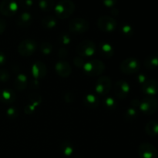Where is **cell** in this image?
I'll return each instance as SVG.
<instances>
[{
  "mask_svg": "<svg viewBox=\"0 0 158 158\" xmlns=\"http://www.w3.org/2000/svg\"><path fill=\"white\" fill-rule=\"evenodd\" d=\"M141 90L148 96H154L158 94V81L156 80H148L141 85Z\"/></svg>",
  "mask_w": 158,
  "mask_h": 158,
  "instance_id": "9a60e30c",
  "label": "cell"
},
{
  "mask_svg": "<svg viewBox=\"0 0 158 158\" xmlns=\"http://www.w3.org/2000/svg\"><path fill=\"white\" fill-rule=\"evenodd\" d=\"M31 87L32 88H37L39 86V82H38V80H36V79H34L33 80H32L31 81Z\"/></svg>",
  "mask_w": 158,
  "mask_h": 158,
  "instance_id": "ee69618b",
  "label": "cell"
},
{
  "mask_svg": "<svg viewBox=\"0 0 158 158\" xmlns=\"http://www.w3.org/2000/svg\"><path fill=\"white\" fill-rule=\"evenodd\" d=\"M6 56H5V54L3 53L2 51H0V66H2L5 63H6Z\"/></svg>",
  "mask_w": 158,
  "mask_h": 158,
  "instance_id": "7bdbcfd3",
  "label": "cell"
},
{
  "mask_svg": "<svg viewBox=\"0 0 158 158\" xmlns=\"http://www.w3.org/2000/svg\"><path fill=\"white\" fill-rule=\"evenodd\" d=\"M139 108L146 115H152L158 109V100L154 96H147L140 101Z\"/></svg>",
  "mask_w": 158,
  "mask_h": 158,
  "instance_id": "3957f363",
  "label": "cell"
},
{
  "mask_svg": "<svg viewBox=\"0 0 158 158\" xmlns=\"http://www.w3.org/2000/svg\"><path fill=\"white\" fill-rule=\"evenodd\" d=\"M16 100L15 93L11 89H3L0 90V102L4 104H12Z\"/></svg>",
  "mask_w": 158,
  "mask_h": 158,
  "instance_id": "2e32d148",
  "label": "cell"
},
{
  "mask_svg": "<svg viewBox=\"0 0 158 158\" xmlns=\"http://www.w3.org/2000/svg\"><path fill=\"white\" fill-rule=\"evenodd\" d=\"M131 87L127 82L124 80H118L115 83L114 93L115 95L120 99H125L129 94Z\"/></svg>",
  "mask_w": 158,
  "mask_h": 158,
  "instance_id": "7c38bea8",
  "label": "cell"
},
{
  "mask_svg": "<svg viewBox=\"0 0 158 158\" xmlns=\"http://www.w3.org/2000/svg\"><path fill=\"white\" fill-rule=\"evenodd\" d=\"M103 104H104L105 107L109 110H113L116 109L117 106V103L114 98L112 97H107L103 100Z\"/></svg>",
  "mask_w": 158,
  "mask_h": 158,
  "instance_id": "4316f807",
  "label": "cell"
},
{
  "mask_svg": "<svg viewBox=\"0 0 158 158\" xmlns=\"http://www.w3.org/2000/svg\"><path fill=\"white\" fill-rule=\"evenodd\" d=\"M111 80L107 76H102L97 80L95 86V90L99 95L106 96L111 89Z\"/></svg>",
  "mask_w": 158,
  "mask_h": 158,
  "instance_id": "30bf717a",
  "label": "cell"
},
{
  "mask_svg": "<svg viewBox=\"0 0 158 158\" xmlns=\"http://www.w3.org/2000/svg\"><path fill=\"white\" fill-rule=\"evenodd\" d=\"M83 71L89 77H97L103 73L105 70V64L100 60H93L85 63Z\"/></svg>",
  "mask_w": 158,
  "mask_h": 158,
  "instance_id": "7a4b0ae2",
  "label": "cell"
},
{
  "mask_svg": "<svg viewBox=\"0 0 158 158\" xmlns=\"http://www.w3.org/2000/svg\"><path fill=\"white\" fill-rule=\"evenodd\" d=\"M137 116H138V111H137V108L131 106L125 112L124 118L127 120H128V121H131V120H135L137 117Z\"/></svg>",
  "mask_w": 158,
  "mask_h": 158,
  "instance_id": "484cf974",
  "label": "cell"
},
{
  "mask_svg": "<svg viewBox=\"0 0 158 158\" xmlns=\"http://www.w3.org/2000/svg\"><path fill=\"white\" fill-rule=\"evenodd\" d=\"M33 21L32 14L28 12H24L19 15L17 19V26L21 28H27L31 26Z\"/></svg>",
  "mask_w": 158,
  "mask_h": 158,
  "instance_id": "e0dca14e",
  "label": "cell"
},
{
  "mask_svg": "<svg viewBox=\"0 0 158 158\" xmlns=\"http://www.w3.org/2000/svg\"><path fill=\"white\" fill-rule=\"evenodd\" d=\"M29 100L31 102V104L35 106V107L38 106L42 103V97L37 93H32L29 95Z\"/></svg>",
  "mask_w": 158,
  "mask_h": 158,
  "instance_id": "83f0119b",
  "label": "cell"
},
{
  "mask_svg": "<svg viewBox=\"0 0 158 158\" xmlns=\"http://www.w3.org/2000/svg\"><path fill=\"white\" fill-rule=\"evenodd\" d=\"M60 149L63 154L66 157H69L73 154L74 148L72 143L69 141H63L60 144Z\"/></svg>",
  "mask_w": 158,
  "mask_h": 158,
  "instance_id": "d4e9b609",
  "label": "cell"
},
{
  "mask_svg": "<svg viewBox=\"0 0 158 158\" xmlns=\"http://www.w3.org/2000/svg\"><path fill=\"white\" fill-rule=\"evenodd\" d=\"M97 47L96 44L91 40H84L77 46V52L80 56L89 57L95 54Z\"/></svg>",
  "mask_w": 158,
  "mask_h": 158,
  "instance_id": "ba28073f",
  "label": "cell"
},
{
  "mask_svg": "<svg viewBox=\"0 0 158 158\" xmlns=\"http://www.w3.org/2000/svg\"><path fill=\"white\" fill-rule=\"evenodd\" d=\"M89 27V22L83 18L73 19L69 23V29L73 33H84L87 32Z\"/></svg>",
  "mask_w": 158,
  "mask_h": 158,
  "instance_id": "8992f818",
  "label": "cell"
},
{
  "mask_svg": "<svg viewBox=\"0 0 158 158\" xmlns=\"http://www.w3.org/2000/svg\"><path fill=\"white\" fill-rule=\"evenodd\" d=\"M6 22L4 19L0 18V35L3 33L6 30Z\"/></svg>",
  "mask_w": 158,
  "mask_h": 158,
  "instance_id": "ab89813d",
  "label": "cell"
},
{
  "mask_svg": "<svg viewBox=\"0 0 158 158\" xmlns=\"http://www.w3.org/2000/svg\"><path fill=\"white\" fill-rule=\"evenodd\" d=\"M35 108H36V107H35V106H33L32 104L29 103V104L26 105V106H25L24 112L26 113V114H31L32 113H33L34 111H35Z\"/></svg>",
  "mask_w": 158,
  "mask_h": 158,
  "instance_id": "8d00e7d4",
  "label": "cell"
},
{
  "mask_svg": "<svg viewBox=\"0 0 158 158\" xmlns=\"http://www.w3.org/2000/svg\"><path fill=\"white\" fill-rule=\"evenodd\" d=\"M99 52L100 55L104 58H111L114 56V49L110 43L106 42H102L99 45Z\"/></svg>",
  "mask_w": 158,
  "mask_h": 158,
  "instance_id": "ac0fdd59",
  "label": "cell"
},
{
  "mask_svg": "<svg viewBox=\"0 0 158 158\" xmlns=\"http://www.w3.org/2000/svg\"><path fill=\"white\" fill-rule=\"evenodd\" d=\"M58 54L59 56H60V58H66V57L67 56L68 52L65 48H62V49H60V50H59Z\"/></svg>",
  "mask_w": 158,
  "mask_h": 158,
  "instance_id": "60d3db41",
  "label": "cell"
},
{
  "mask_svg": "<svg viewBox=\"0 0 158 158\" xmlns=\"http://www.w3.org/2000/svg\"><path fill=\"white\" fill-rule=\"evenodd\" d=\"M134 31L132 26L129 24H123L121 26V33L126 37L132 36Z\"/></svg>",
  "mask_w": 158,
  "mask_h": 158,
  "instance_id": "f546056e",
  "label": "cell"
},
{
  "mask_svg": "<svg viewBox=\"0 0 158 158\" xmlns=\"http://www.w3.org/2000/svg\"><path fill=\"white\" fill-rule=\"evenodd\" d=\"M138 155L140 158H157V149L153 144L143 143L138 148Z\"/></svg>",
  "mask_w": 158,
  "mask_h": 158,
  "instance_id": "8fae6325",
  "label": "cell"
},
{
  "mask_svg": "<svg viewBox=\"0 0 158 158\" xmlns=\"http://www.w3.org/2000/svg\"><path fill=\"white\" fill-rule=\"evenodd\" d=\"M131 106H133V107L138 108L140 107V101L138 100V99H134V100H132V101H131Z\"/></svg>",
  "mask_w": 158,
  "mask_h": 158,
  "instance_id": "b9f144b4",
  "label": "cell"
},
{
  "mask_svg": "<svg viewBox=\"0 0 158 158\" xmlns=\"http://www.w3.org/2000/svg\"><path fill=\"white\" fill-rule=\"evenodd\" d=\"M137 82H138L140 84L142 85L147 80H148V78H147L146 75H144L143 73H140L138 74V76H137Z\"/></svg>",
  "mask_w": 158,
  "mask_h": 158,
  "instance_id": "f35d334b",
  "label": "cell"
},
{
  "mask_svg": "<svg viewBox=\"0 0 158 158\" xmlns=\"http://www.w3.org/2000/svg\"><path fill=\"white\" fill-rule=\"evenodd\" d=\"M55 70L57 75L63 78H66L70 76L72 73V67L68 62L65 60H60L56 63Z\"/></svg>",
  "mask_w": 158,
  "mask_h": 158,
  "instance_id": "4fadbf2b",
  "label": "cell"
},
{
  "mask_svg": "<svg viewBox=\"0 0 158 158\" xmlns=\"http://www.w3.org/2000/svg\"><path fill=\"white\" fill-rule=\"evenodd\" d=\"M39 6L42 11L45 12H49L55 7V1L54 0H40Z\"/></svg>",
  "mask_w": 158,
  "mask_h": 158,
  "instance_id": "cb8c5ba5",
  "label": "cell"
},
{
  "mask_svg": "<svg viewBox=\"0 0 158 158\" xmlns=\"http://www.w3.org/2000/svg\"><path fill=\"white\" fill-rule=\"evenodd\" d=\"M31 71H32V74L34 79L40 80V79H43L46 77V73H47V68L44 63L41 61H36L32 64Z\"/></svg>",
  "mask_w": 158,
  "mask_h": 158,
  "instance_id": "5bb4252c",
  "label": "cell"
},
{
  "mask_svg": "<svg viewBox=\"0 0 158 158\" xmlns=\"http://www.w3.org/2000/svg\"><path fill=\"white\" fill-rule=\"evenodd\" d=\"M74 100H75V96L72 92L66 93V95H65V100H66V103H71L74 101Z\"/></svg>",
  "mask_w": 158,
  "mask_h": 158,
  "instance_id": "d590c367",
  "label": "cell"
},
{
  "mask_svg": "<svg viewBox=\"0 0 158 158\" xmlns=\"http://www.w3.org/2000/svg\"><path fill=\"white\" fill-rule=\"evenodd\" d=\"M117 20L110 16H101L97 20V27L104 32H112L117 29Z\"/></svg>",
  "mask_w": 158,
  "mask_h": 158,
  "instance_id": "52a82bcc",
  "label": "cell"
},
{
  "mask_svg": "<svg viewBox=\"0 0 158 158\" xmlns=\"http://www.w3.org/2000/svg\"><path fill=\"white\" fill-rule=\"evenodd\" d=\"M144 66L149 70H153L158 66V52L149 55L144 60Z\"/></svg>",
  "mask_w": 158,
  "mask_h": 158,
  "instance_id": "ffe728a7",
  "label": "cell"
},
{
  "mask_svg": "<svg viewBox=\"0 0 158 158\" xmlns=\"http://www.w3.org/2000/svg\"><path fill=\"white\" fill-rule=\"evenodd\" d=\"M117 0H103V3L106 7L112 8L117 4Z\"/></svg>",
  "mask_w": 158,
  "mask_h": 158,
  "instance_id": "74e56055",
  "label": "cell"
},
{
  "mask_svg": "<svg viewBox=\"0 0 158 158\" xmlns=\"http://www.w3.org/2000/svg\"><path fill=\"white\" fill-rule=\"evenodd\" d=\"M75 9V4L71 0H60L54 7V12L57 18L65 19L73 14Z\"/></svg>",
  "mask_w": 158,
  "mask_h": 158,
  "instance_id": "6da1fadb",
  "label": "cell"
},
{
  "mask_svg": "<svg viewBox=\"0 0 158 158\" xmlns=\"http://www.w3.org/2000/svg\"><path fill=\"white\" fill-rule=\"evenodd\" d=\"M60 40L63 44L68 45L71 42V38L68 34H63L60 36Z\"/></svg>",
  "mask_w": 158,
  "mask_h": 158,
  "instance_id": "e575fe53",
  "label": "cell"
},
{
  "mask_svg": "<svg viewBox=\"0 0 158 158\" xmlns=\"http://www.w3.org/2000/svg\"><path fill=\"white\" fill-rule=\"evenodd\" d=\"M73 63L78 68H83L85 65V62L81 57L80 56H77L74 58L73 60Z\"/></svg>",
  "mask_w": 158,
  "mask_h": 158,
  "instance_id": "836d02e7",
  "label": "cell"
},
{
  "mask_svg": "<svg viewBox=\"0 0 158 158\" xmlns=\"http://www.w3.org/2000/svg\"><path fill=\"white\" fill-rule=\"evenodd\" d=\"M40 50L45 56L49 55L52 51V45L49 42H43L40 46Z\"/></svg>",
  "mask_w": 158,
  "mask_h": 158,
  "instance_id": "f1b7e54d",
  "label": "cell"
},
{
  "mask_svg": "<svg viewBox=\"0 0 158 158\" xmlns=\"http://www.w3.org/2000/svg\"><path fill=\"white\" fill-rule=\"evenodd\" d=\"M6 115L9 118H15L18 116V111L15 107H9L6 110Z\"/></svg>",
  "mask_w": 158,
  "mask_h": 158,
  "instance_id": "1f68e13d",
  "label": "cell"
},
{
  "mask_svg": "<svg viewBox=\"0 0 158 158\" xmlns=\"http://www.w3.org/2000/svg\"><path fill=\"white\" fill-rule=\"evenodd\" d=\"M84 105L88 108H90V109H94V108H97L99 106L100 103H99V100L97 97V96H95L94 94H89L84 97Z\"/></svg>",
  "mask_w": 158,
  "mask_h": 158,
  "instance_id": "44dd1931",
  "label": "cell"
},
{
  "mask_svg": "<svg viewBox=\"0 0 158 158\" xmlns=\"http://www.w3.org/2000/svg\"><path fill=\"white\" fill-rule=\"evenodd\" d=\"M18 8V3L15 0H2L0 3V13L6 17L13 16Z\"/></svg>",
  "mask_w": 158,
  "mask_h": 158,
  "instance_id": "9c48e42d",
  "label": "cell"
},
{
  "mask_svg": "<svg viewBox=\"0 0 158 158\" xmlns=\"http://www.w3.org/2000/svg\"><path fill=\"white\" fill-rule=\"evenodd\" d=\"M10 78V74L6 69H0V81L7 82Z\"/></svg>",
  "mask_w": 158,
  "mask_h": 158,
  "instance_id": "4dcf8cb0",
  "label": "cell"
},
{
  "mask_svg": "<svg viewBox=\"0 0 158 158\" xmlns=\"http://www.w3.org/2000/svg\"><path fill=\"white\" fill-rule=\"evenodd\" d=\"M37 49V43L35 40H31V39H27L19 44L17 50L18 52L21 56L25 57L31 56L33 55L34 52L36 51Z\"/></svg>",
  "mask_w": 158,
  "mask_h": 158,
  "instance_id": "5b68a950",
  "label": "cell"
},
{
  "mask_svg": "<svg viewBox=\"0 0 158 158\" xmlns=\"http://www.w3.org/2000/svg\"><path fill=\"white\" fill-rule=\"evenodd\" d=\"M120 70L122 73L127 75L137 73L140 69V63L138 60L133 57L125 59L120 63Z\"/></svg>",
  "mask_w": 158,
  "mask_h": 158,
  "instance_id": "277c9868",
  "label": "cell"
},
{
  "mask_svg": "<svg viewBox=\"0 0 158 158\" xmlns=\"http://www.w3.org/2000/svg\"><path fill=\"white\" fill-rule=\"evenodd\" d=\"M14 86L18 91H23L28 86V78L25 74L19 73L14 81Z\"/></svg>",
  "mask_w": 158,
  "mask_h": 158,
  "instance_id": "d6986e66",
  "label": "cell"
},
{
  "mask_svg": "<svg viewBox=\"0 0 158 158\" xmlns=\"http://www.w3.org/2000/svg\"><path fill=\"white\" fill-rule=\"evenodd\" d=\"M57 25V20L56 17L52 15H48L44 17L41 21V26L46 29H52L55 28Z\"/></svg>",
  "mask_w": 158,
  "mask_h": 158,
  "instance_id": "7402d4cb",
  "label": "cell"
},
{
  "mask_svg": "<svg viewBox=\"0 0 158 158\" xmlns=\"http://www.w3.org/2000/svg\"><path fill=\"white\" fill-rule=\"evenodd\" d=\"M19 4L24 9H29L33 5V0H19Z\"/></svg>",
  "mask_w": 158,
  "mask_h": 158,
  "instance_id": "d6a6232c",
  "label": "cell"
},
{
  "mask_svg": "<svg viewBox=\"0 0 158 158\" xmlns=\"http://www.w3.org/2000/svg\"><path fill=\"white\" fill-rule=\"evenodd\" d=\"M145 131L150 137H156L158 135V122L151 120L146 124Z\"/></svg>",
  "mask_w": 158,
  "mask_h": 158,
  "instance_id": "603a6c76",
  "label": "cell"
}]
</instances>
